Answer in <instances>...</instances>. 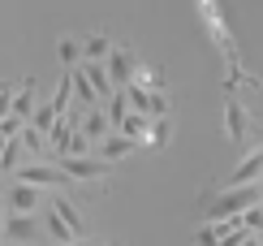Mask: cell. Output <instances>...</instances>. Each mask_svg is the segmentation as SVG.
I'll list each match as a JSON object with an SVG mask.
<instances>
[{
  "mask_svg": "<svg viewBox=\"0 0 263 246\" xmlns=\"http://www.w3.org/2000/svg\"><path fill=\"white\" fill-rule=\"evenodd\" d=\"M147 130H151V117H142V113H134V108H129V113H125V121H121V126H117L112 134H125L129 143L147 147Z\"/></svg>",
  "mask_w": 263,
  "mask_h": 246,
  "instance_id": "cell-16",
  "label": "cell"
},
{
  "mask_svg": "<svg viewBox=\"0 0 263 246\" xmlns=\"http://www.w3.org/2000/svg\"><path fill=\"white\" fill-rule=\"evenodd\" d=\"M57 169L69 182H104V177H112V164L95 160V155H65V160H57Z\"/></svg>",
  "mask_w": 263,
  "mask_h": 246,
  "instance_id": "cell-2",
  "label": "cell"
},
{
  "mask_svg": "<svg viewBox=\"0 0 263 246\" xmlns=\"http://www.w3.org/2000/svg\"><path fill=\"white\" fill-rule=\"evenodd\" d=\"M78 130L91 138V147H95V143H104L108 134H112V126H108V117H104V108H86L82 121H78Z\"/></svg>",
  "mask_w": 263,
  "mask_h": 246,
  "instance_id": "cell-14",
  "label": "cell"
},
{
  "mask_svg": "<svg viewBox=\"0 0 263 246\" xmlns=\"http://www.w3.org/2000/svg\"><path fill=\"white\" fill-rule=\"evenodd\" d=\"M220 86H224V95H233V91H259V78L250 74L242 61H233V65H224V78H220Z\"/></svg>",
  "mask_w": 263,
  "mask_h": 246,
  "instance_id": "cell-13",
  "label": "cell"
},
{
  "mask_svg": "<svg viewBox=\"0 0 263 246\" xmlns=\"http://www.w3.org/2000/svg\"><path fill=\"white\" fill-rule=\"evenodd\" d=\"M57 57H61V65H65V69H73V65H78V57H82L78 39H73V35H61V43H57Z\"/></svg>",
  "mask_w": 263,
  "mask_h": 246,
  "instance_id": "cell-24",
  "label": "cell"
},
{
  "mask_svg": "<svg viewBox=\"0 0 263 246\" xmlns=\"http://www.w3.org/2000/svg\"><path fill=\"white\" fill-rule=\"evenodd\" d=\"M147 117L156 121V117H168V95L164 91H147Z\"/></svg>",
  "mask_w": 263,
  "mask_h": 246,
  "instance_id": "cell-25",
  "label": "cell"
},
{
  "mask_svg": "<svg viewBox=\"0 0 263 246\" xmlns=\"http://www.w3.org/2000/svg\"><path fill=\"white\" fill-rule=\"evenodd\" d=\"M237 246H259V238H255V233H246V238L237 242Z\"/></svg>",
  "mask_w": 263,
  "mask_h": 246,
  "instance_id": "cell-30",
  "label": "cell"
},
{
  "mask_svg": "<svg viewBox=\"0 0 263 246\" xmlns=\"http://www.w3.org/2000/svg\"><path fill=\"white\" fill-rule=\"evenodd\" d=\"M13 177L26 182V186H39V190H65V186H69V177H65L57 164H43V160H26Z\"/></svg>",
  "mask_w": 263,
  "mask_h": 246,
  "instance_id": "cell-3",
  "label": "cell"
},
{
  "mask_svg": "<svg viewBox=\"0 0 263 246\" xmlns=\"http://www.w3.org/2000/svg\"><path fill=\"white\" fill-rule=\"evenodd\" d=\"M17 143L26 147V155H30V160H43V143H48V138H43L35 126H26V130H22V134H17Z\"/></svg>",
  "mask_w": 263,
  "mask_h": 246,
  "instance_id": "cell-23",
  "label": "cell"
},
{
  "mask_svg": "<svg viewBox=\"0 0 263 246\" xmlns=\"http://www.w3.org/2000/svg\"><path fill=\"white\" fill-rule=\"evenodd\" d=\"M112 246H121V242H112Z\"/></svg>",
  "mask_w": 263,
  "mask_h": 246,
  "instance_id": "cell-31",
  "label": "cell"
},
{
  "mask_svg": "<svg viewBox=\"0 0 263 246\" xmlns=\"http://www.w3.org/2000/svg\"><path fill=\"white\" fill-rule=\"evenodd\" d=\"M5 216L9 212H5V195H0V238H5Z\"/></svg>",
  "mask_w": 263,
  "mask_h": 246,
  "instance_id": "cell-29",
  "label": "cell"
},
{
  "mask_svg": "<svg viewBox=\"0 0 263 246\" xmlns=\"http://www.w3.org/2000/svg\"><path fill=\"white\" fill-rule=\"evenodd\" d=\"M134 151H138V143H129L125 134H108L104 143H95V160H104V164H117V160H125Z\"/></svg>",
  "mask_w": 263,
  "mask_h": 246,
  "instance_id": "cell-11",
  "label": "cell"
},
{
  "mask_svg": "<svg viewBox=\"0 0 263 246\" xmlns=\"http://www.w3.org/2000/svg\"><path fill=\"white\" fill-rule=\"evenodd\" d=\"M22 155H26V147H22L17 138H9L5 151H0V173H17L22 169Z\"/></svg>",
  "mask_w": 263,
  "mask_h": 246,
  "instance_id": "cell-21",
  "label": "cell"
},
{
  "mask_svg": "<svg viewBox=\"0 0 263 246\" xmlns=\"http://www.w3.org/2000/svg\"><path fill=\"white\" fill-rule=\"evenodd\" d=\"M22 130H26V121H17V117H9V113H5V121H0V134H5V138H17Z\"/></svg>",
  "mask_w": 263,
  "mask_h": 246,
  "instance_id": "cell-27",
  "label": "cell"
},
{
  "mask_svg": "<svg viewBox=\"0 0 263 246\" xmlns=\"http://www.w3.org/2000/svg\"><path fill=\"white\" fill-rule=\"evenodd\" d=\"M250 182H263V143L233 169V177H224V190H229V186H250Z\"/></svg>",
  "mask_w": 263,
  "mask_h": 246,
  "instance_id": "cell-10",
  "label": "cell"
},
{
  "mask_svg": "<svg viewBox=\"0 0 263 246\" xmlns=\"http://www.w3.org/2000/svg\"><path fill=\"white\" fill-rule=\"evenodd\" d=\"M65 246H108V242H86V238H73V242H65Z\"/></svg>",
  "mask_w": 263,
  "mask_h": 246,
  "instance_id": "cell-28",
  "label": "cell"
},
{
  "mask_svg": "<svg viewBox=\"0 0 263 246\" xmlns=\"http://www.w3.org/2000/svg\"><path fill=\"white\" fill-rule=\"evenodd\" d=\"M48 104H52V113H57V117H65V113L73 108V69H65V74H61V82H57V95H52Z\"/></svg>",
  "mask_w": 263,
  "mask_h": 246,
  "instance_id": "cell-18",
  "label": "cell"
},
{
  "mask_svg": "<svg viewBox=\"0 0 263 246\" xmlns=\"http://www.w3.org/2000/svg\"><path fill=\"white\" fill-rule=\"evenodd\" d=\"M0 195H5L9 212H30V216H39L43 203H48V195H43L39 186H26V182H13L9 190H0Z\"/></svg>",
  "mask_w": 263,
  "mask_h": 246,
  "instance_id": "cell-4",
  "label": "cell"
},
{
  "mask_svg": "<svg viewBox=\"0 0 263 246\" xmlns=\"http://www.w3.org/2000/svg\"><path fill=\"white\" fill-rule=\"evenodd\" d=\"M48 207L57 212V216L65 220V225H69V233H73V238H82V233H86V220H82V207L73 203V199L65 195V190H52V195H48Z\"/></svg>",
  "mask_w": 263,
  "mask_h": 246,
  "instance_id": "cell-8",
  "label": "cell"
},
{
  "mask_svg": "<svg viewBox=\"0 0 263 246\" xmlns=\"http://www.w3.org/2000/svg\"><path fill=\"white\" fill-rule=\"evenodd\" d=\"M224 138L229 143H246L250 138V117H246V108H242L237 95H224Z\"/></svg>",
  "mask_w": 263,
  "mask_h": 246,
  "instance_id": "cell-7",
  "label": "cell"
},
{
  "mask_svg": "<svg viewBox=\"0 0 263 246\" xmlns=\"http://www.w3.org/2000/svg\"><path fill=\"white\" fill-rule=\"evenodd\" d=\"M108 78H112V86H129L134 82V74H138V57H134V48H125V43H112V52H108Z\"/></svg>",
  "mask_w": 263,
  "mask_h": 246,
  "instance_id": "cell-6",
  "label": "cell"
},
{
  "mask_svg": "<svg viewBox=\"0 0 263 246\" xmlns=\"http://www.w3.org/2000/svg\"><path fill=\"white\" fill-rule=\"evenodd\" d=\"M82 61H108V52H112V35L108 30H91V35H82Z\"/></svg>",
  "mask_w": 263,
  "mask_h": 246,
  "instance_id": "cell-15",
  "label": "cell"
},
{
  "mask_svg": "<svg viewBox=\"0 0 263 246\" xmlns=\"http://www.w3.org/2000/svg\"><path fill=\"white\" fill-rule=\"evenodd\" d=\"M35 104H39V86H35V78H22V82H17V91H13V99H9V117L30 121Z\"/></svg>",
  "mask_w": 263,
  "mask_h": 246,
  "instance_id": "cell-9",
  "label": "cell"
},
{
  "mask_svg": "<svg viewBox=\"0 0 263 246\" xmlns=\"http://www.w3.org/2000/svg\"><path fill=\"white\" fill-rule=\"evenodd\" d=\"M57 113H52V104H35V113H30V121H26V126H35L39 134H43V138H48V134H52V126H57Z\"/></svg>",
  "mask_w": 263,
  "mask_h": 246,
  "instance_id": "cell-22",
  "label": "cell"
},
{
  "mask_svg": "<svg viewBox=\"0 0 263 246\" xmlns=\"http://www.w3.org/2000/svg\"><path fill=\"white\" fill-rule=\"evenodd\" d=\"M73 108H78V113H86V108H100V99H95V91H91V82H86L82 69H73Z\"/></svg>",
  "mask_w": 263,
  "mask_h": 246,
  "instance_id": "cell-19",
  "label": "cell"
},
{
  "mask_svg": "<svg viewBox=\"0 0 263 246\" xmlns=\"http://www.w3.org/2000/svg\"><path fill=\"white\" fill-rule=\"evenodd\" d=\"M5 238L9 242H22V246L43 242V220L30 216V212H9V216H5Z\"/></svg>",
  "mask_w": 263,
  "mask_h": 246,
  "instance_id": "cell-5",
  "label": "cell"
},
{
  "mask_svg": "<svg viewBox=\"0 0 263 246\" xmlns=\"http://www.w3.org/2000/svg\"><path fill=\"white\" fill-rule=\"evenodd\" d=\"M78 69L86 74V82H91V91H95V99H100V104H104V99H112L117 86H112V78H108V65H104V61H82Z\"/></svg>",
  "mask_w": 263,
  "mask_h": 246,
  "instance_id": "cell-12",
  "label": "cell"
},
{
  "mask_svg": "<svg viewBox=\"0 0 263 246\" xmlns=\"http://www.w3.org/2000/svg\"><path fill=\"white\" fill-rule=\"evenodd\" d=\"M168 138H173L168 117H156V121H151V130H147V147L151 151H164V147H168Z\"/></svg>",
  "mask_w": 263,
  "mask_h": 246,
  "instance_id": "cell-20",
  "label": "cell"
},
{
  "mask_svg": "<svg viewBox=\"0 0 263 246\" xmlns=\"http://www.w3.org/2000/svg\"><path fill=\"white\" fill-rule=\"evenodd\" d=\"M39 220H43V238H52L57 246H65V242H73V233H69V225H65V220L57 216V212H52L48 203H43V212H39Z\"/></svg>",
  "mask_w": 263,
  "mask_h": 246,
  "instance_id": "cell-17",
  "label": "cell"
},
{
  "mask_svg": "<svg viewBox=\"0 0 263 246\" xmlns=\"http://www.w3.org/2000/svg\"><path fill=\"white\" fill-rule=\"evenodd\" d=\"M237 220H242V229H246V233H263V207H259V203H255V207H246Z\"/></svg>",
  "mask_w": 263,
  "mask_h": 246,
  "instance_id": "cell-26",
  "label": "cell"
},
{
  "mask_svg": "<svg viewBox=\"0 0 263 246\" xmlns=\"http://www.w3.org/2000/svg\"><path fill=\"white\" fill-rule=\"evenodd\" d=\"M199 17H203V26H207V35H212V43L220 48L224 65L242 61V57H237V43H233V30H229V22H224V5H220V0H199Z\"/></svg>",
  "mask_w": 263,
  "mask_h": 246,
  "instance_id": "cell-1",
  "label": "cell"
}]
</instances>
